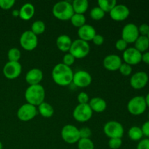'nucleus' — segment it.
Segmentation results:
<instances>
[{
    "label": "nucleus",
    "mask_w": 149,
    "mask_h": 149,
    "mask_svg": "<svg viewBox=\"0 0 149 149\" xmlns=\"http://www.w3.org/2000/svg\"><path fill=\"white\" fill-rule=\"evenodd\" d=\"M74 72L71 67L63 63H58L53 68L52 77L55 84L60 86H68L72 82Z\"/></svg>",
    "instance_id": "f257e3e1"
},
{
    "label": "nucleus",
    "mask_w": 149,
    "mask_h": 149,
    "mask_svg": "<svg viewBox=\"0 0 149 149\" xmlns=\"http://www.w3.org/2000/svg\"><path fill=\"white\" fill-rule=\"evenodd\" d=\"M45 98V90L43 86L39 84L30 85L25 92V99L27 103L39 106Z\"/></svg>",
    "instance_id": "f03ea898"
},
{
    "label": "nucleus",
    "mask_w": 149,
    "mask_h": 149,
    "mask_svg": "<svg viewBox=\"0 0 149 149\" xmlns=\"http://www.w3.org/2000/svg\"><path fill=\"white\" fill-rule=\"evenodd\" d=\"M52 14L58 20H70L74 14L72 4L66 1H58L52 7Z\"/></svg>",
    "instance_id": "7ed1b4c3"
},
{
    "label": "nucleus",
    "mask_w": 149,
    "mask_h": 149,
    "mask_svg": "<svg viewBox=\"0 0 149 149\" xmlns=\"http://www.w3.org/2000/svg\"><path fill=\"white\" fill-rule=\"evenodd\" d=\"M90 50V47L88 42L78 39L72 42V45L69 49V53H71L75 58L82 59L88 55Z\"/></svg>",
    "instance_id": "20e7f679"
},
{
    "label": "nucleus",
    "mask_w": 149,
    "mask_h": 149,
    "mask_svg": "<svg viewBox=\"0 0 149 149\" xmlns=\"http://www.w3.org/2000/svg\"><path fill=\"white\" fill-rule=\"evenodd\" d=\"M146 108L147 105L143 96H135L131 98L127 103L128 111L135 116L143 114Z\"/></svg>",
    "instance_id": "39448f33"
},
{
    "label": "nucleus",
    "mask_w": 149,
    "mask_h": 149,
    "mask_svg": "<svg viewBox=\"0 0 149 149\" xmlns=\"http://www.w3.org/2000/svg\"><path fill=\"white\" fill-rule=\"evenodd\" d=\"M103 131L109 138H122L125 132L123 126L116 121L106 122L103 127Z\"/></svg>",
    "instance_id": "423d86ee"
},
{
    "label": "nucleus",
    "mask_w": 149,
    "mask_h": 149,
    "mask_svg": "<svg viewBox=\"0 0 149 149\" xmlns=\"http://www.w3.org/2000/svg\"><path fill=\"white\" fill-rule=\"evenodd\" d=\"M61 137L67 143L74 144L79 141V131L77 127L67 125L64 126L61 130Z\"/></svg>",
    "instance_id": "0eeeda50"
},
{
    "label": "nucleus",
    "mask_w": 149,
    "mask_h": 149,
    "mask_svg": "<svg viewBox=\"0 0 149 149\" xmlns=\"http://www.w3.org/2000/svg\"><path fill=\"white\" fill-rule=\"evenodd\" d=\"M20 45L27 51L33 50L38 45V37L31 31H26L20 37Z\"/></svg>",
    "instance_id": "6e6552de"
},
{
    "label": "nucleus",
    "mask_w": 149,
    "mask_h": 149,
    "mask_svg": "<svg viewBox=\"0 0 149 149\" xmlns=\"http://www.w3.org/2000/svg\"><path fill=\"white\" fill-rule=\"evenodd\" d=\"M93 111L89 104H79L73 111V116L77 122H85L90 120L93 116Z\"/></svg>",
    "instance_id": "1a4fd4ad"
},
{
    "label": "nucleus",
    "mask_w": 149,
    "mask_h": 149,
    "mask_svg": "<svg viewBox=\"0 0 149 149\" xmlns=\"http://www.w3.org/2000/svg\"><path fill=\"white\" fill-rule=\"evenodd\" d=\"M139 36L138 27L134 23H128L122 29V39L127 44L135 43Z\"/></svg>",
    "instance_id": "9d476101"
},
{
    "label": "nucleus",
    "mask_w": 149,
    "mask_h": 149,
    "mask_svg": "<svg viewBox=\"0 0 149 149\" xmlns=\"http://www.w3.org/2000/svg\"><path fill=\"white\" fill-rule=\"evenodd\" d=\"M37 109L36 106L26 103L20 106L17 110V116L20 121L28 122L33 119L37 114Z\"/></svg>",
    "instance_id": "9b49d317"
},
{
    "label": "nucleus",
    "mask_w": 149,
    "mask_h": 149,
    "mask_svg": "<svg viewBox=\"0 0 149 149\" xmlns=\"http://www.w3.org/2000/svg\"><path fill=\"white\" fill-rule=\"evenodd\" d=\"M22 71V65L19 62L8 61L3 68V74L6 78L14 79L20 75Z\"/></svg>",
    "instance_id": "f8f14e48"
},
{
    "label": "nucleus",
    "mask_w": 149,
    "mask_h": 149,
    "mask_svg": "<svg viewBox=\"0 0 149 149\" xmlns=\"http://www.w3.org/2000/svg\"><path fill=\"white\" fill-rule=\"evenodd\" d=\"M123 59L125 63L131 66L137 65L142 61V53L135 47L127 48L123 52Z\"/></svg>",
    "instance_id": "ddd939ff"
},
{
    "label": "nucleus",
    "mask_w": 149,
    "mask_h": 149,
    "mask_svg": "<svg viewBox=\"0 0 149 149\" xmlns=\"http://www.w3.org/2000/svg\"><path fill=\"white\" fill-rule=\"evenodd\" d=\"M148 82V75L144 71H138L131 77L130 85L135 90H141L146 86Z\"/></svg>",
    "instance_id": "4468645a"
},
{
    "label": "nucleus",
    "mask_w": 149,
    "mask_h": 149,
    "mask_svg": "<svg viewBox=\"0 0 149 149\" xmlns=\"http://www.w3.org/2000/svg\"><path fill=\"white\" fill-rule=\"evenodd\" d=\"M72 82L78 87H88L92 83V77L87 71H78L74 73Z\"/></svg>",
    "instance_id": "2eb2a0df"
},
{
    "label": "nucleus",
    "mask_w": 149,
    "mask_h": 149,
    "mask_svg": "<svg viewBox=\"0 0 149 149\" xmlns=\"http://www.w3.org/2000/svg\"><path fill=\"white\" fill-rule=\"evenodd\" d=\"M109 13L113 20L123 21L130 15V10L125 4H116Z\"/></svg>",
    "instance_id": "dca6fc26"
},
{
    "label": "nucleus",
    "mask_w": 149,
    "mask_h": 149,
    "mask_svg": "<svg viewBox=\"0 0 149 149\" xmlns=\"http://www.w3.org/2000/svg\"><path fill=\"white\" fill-rule=\"evenodd\" d=\"M122 64V59L117 55H107L103 60V66L110 71H116L119 69Z\"/></svg>",
    "instance_id": "f3484780"
},
{
    "label": "nucleus",
    "mask_w": 149,
    "mask_h": 149,
    "mask_svg": "<svg viewBox=\"0 0 149 149\" xmlns=\"http://www.w3.org/2000/svg\"><path fill=\"white\" fill-rule=\"evenodd\" d=\"M77 33H78L79 39L88 42L89 41L93 40L94 36L96 35V31L93 26L85 24L81 27L79 28Z\"/></svg>",
    "instance_id": "a211bd4d"
},
{
    "label": "nucleus",
    "mask_w": 149,
    "mask_h": 149,
    "mask_svg": "<svg viewBox=\"0 0 149 149\" xmlns=\"http://www.w3.org/2000/svg\"><path fill=\"white\" fill-rule=\"evenodd\" d=\"M43 79V73L39 68H32L29 70L26 75V81L29 85L40 84Z\"/></svg>",
    "instance_id": "6ab92c4d"
},
{
    "label": "nucleus",
    "mask_w": 149,
    "mask_h": 149,
    "mask_svg": "<svg viewBox=\"0 0 149 149\" xmlns=\"http://www.w3.org/2000/svg\"><path fill=\"white\" fill-rule=\"evenodd\" d=\"M88 104L92 111L97 112V113H102L106 110V107H107L106 100L99 97H93L89 101Z\"/></svg>",
    "instance_id": "aec40b11"
},
{
    "label": "nucleus",
    "mask_w": 149,
    "mask_h": 149,
    "mask_svg": "<svg viewBox=\"0 0 149 149\" xmlns=\"http://www.w3.org/2000/svg\"><path fill=\"white\" fill-rule=\"evenodd\" d=\"M34 13V6L31 3H26L20 7L19 10V17L23 20H29L33 17Z\"/></svg>",
    "instance_id": "412c9836"
},
{
    "label": "nucleus",
    "mask_w": 149,
    "mask_h": 149,
    "mask_svg": "<svg viewBox=\"0 0 149 149\" xmlns=\"http://www.w3.org/2000/svg\"><path fill=\"white\" fill-rule=\"evenodd\" d=\"M56 45L58 49L62 52H68L72 45V40L66 34L60 35L56 39Z\"/></svg>",
    "instance_id": "4be33fe9"
},
{
    "label": "nucleus",
    "mask_w": 149,
    "mask_h": 149,
    "mask_svg": "<svg viewBox=\"0 0 149 149\" xmlns=\"http://www.w3.org/2000/svg\"><path fill=\"white\" fill-rule=\"evenodd\" d=\"M71 4L74 13L77 14L84 15L89 7V2L87 0H74Z\"/></svg>",
    "instance_id": "5701e85b"
},
{
    "label": "nucleus",
    "mask_w": 149,
    "mask_h": 149,
    "mask_svg": "<svg viewBox=\"0 0 149 149\" xmlns=\"http://www.w3.org/2000/svg\"><path fill=\"white\" fill-rule=\"evenodd\" d=\"M135 48L140 52H144L149 48V39L148 36H139L135 42Z\"/></svg>",
    "instance_id": "b1692460"
},
{
    "label": "nucleus",
    "mask_w": 149,
    "mask_h": 149,
    "mask_svg": "<svg viewBox=\"0 0 149 149\" xmlns=\"http://www.w3.org/2000/svg\"><path fill=\"white\" fill-rule=\"evenodd\" d=\"M38 111L39 113L45 118L52 117L54 113L53 107L49 103L45 101L38 106Z\"/></svg>",
    "instance_id": "393cba45"
},
{
    "label": "nucleus",
    "mask_w": 149,
    "mask_h": 149,
    "mask_svg": "<svg viewBox=\"0 0 149 149\" xmlns=\"http://www.w3.org/2000/svg\"><path fill=\"white\" fill-rule=\"evenodd\" d=\"M98 7L106 13H110L112 10V9L116 5V0H99L97 1Z\"/></svg>",
    "instance_id": "a878e982"
},
{
    "label": "nucleus",
    "mask_w": 149,
    "mask_h": 149,
    "mask_svg": "<svg viewBox=\"0 0 149 149\" xmlns=\"http://www.w3.org/2000/svg\"><path fill=\"white\" fill-rule=\"evenodd\" d=\"M128 136L132 141H138L142 139L143 134L141 127L137 126H133L128 131Z\"/></svg>",
    "instance_id": "bb28decb"
},
{
    "label": "nucleus",
    "mask_w": 149,
    "mask_h": 149,
    "mask_svg": "<svg viewBox=\"0 0 149 149\" xmlns=\"http://www.w3.org/2000/svg\"><path fill=\"white\" fill-rule=\"evenodd\" d=\"M70 20H71L73 26L77 28H80L86 24V17L82 14L74 13L71 18L70 19Z\"/></svg>",
    "instance_id": "cd10ccee"
},
{
    "label": "nucleus",
    "mask_w": 149,
    "mask_h": 149,
    "mask_svg": "<svg viewBox=\"0 0 149 149\" xmlns=\"http://www.w3.org/2000/svg\"><path fill=\"white\" fill-rule=\"evenodd\" d=\"M45 24L42 20H36L33 22L31 25V31L34 33L35 35L38 36L42 33H43L45 31Z\"/></svg>",
    "instance_id": "c85d7f7f"
},
{
    "label": "nucleus",
    "mask_w": 149,
    "mask_h": 149,
    "mask_svg": "<svg viewBox=\"0 0 149 149\" xmlns=\"http://www.w3.org/2000/svg\"><path fill=\"white\" fill-rule=\"evenodd\" d=\"M21 57V52L19 50V49L16 47H13L9 49L7 52V58L9 61L12 62H19V60Z\"/></svg>",
    "instance_id": "c756f323"
},
{
    "label": "nucleus",
    "mask_w": 149,
    "mask_h": 149,
    "mask_svg": "<svg viewBox=\"0 0 149 149\" xmlns=\"http://www.w3.org/2000/svg\"><path fill=\"white\" fill-rule=\"evenodd\" d=\"M78 149H94L95 146L90 138H80L78 141Z\"/></svg>",
    "instance_id": "7c9ffc66"
},
{
    "label": "nucleus",
    "mask_w": 149,
    "mask_h": 149,
    "mask_svg": "<svg viewBox=\"0 0 149 149\" xmlns=\"http://www.w3.org/2000/svg\"><path fill=\"white\" fill-rule=\"evenodd\" d=\"M106 13L101 10L99 7H95L93 8L90 11V15L92 19L95 20H100L104 17Z\"/></svg>",
    "instance_id": "2f4dec72"
},
{
    "label": "nucleus",
    "mask_w": 149,
    "mask_h": 149,
    "mask_svg": "<svg viewBox=\"0 0 149 149\" xmlns=\"http://www.w3.org/2000/svg\"><path fill=\"white\" fill-rule=\"evenodd\" d=\"M119 71L122 75L125 76V77H127V76H130L131 74H132V68L131 65L124 63H122V65H121Z\"/></svg>",
    "instance_id": "473e14b6"
},
{
    "label": "nucleus",
    "mask_w": 149,
    "mask_h": 149,
    "mask_svg": "<svg viewBox=\"0 0 149 149\" xmlns=\"http://www.w3.org/2000/svg\"><path fill=\"white\" fill-rule=\"evenodd\" d=\"M122 145V138H110L109 141V146L111 149H118Z\"/></svg>",
    "instance_id": "72a5a7b5"
},
{
    "label": "nucleus",
    "mask_w": 149,
    "mask_h": 149,
    "mask_svg": "<svg viewBox=\"0 0 149 149\" xmlns=\"http://www.w3.org/2000/svg\"><path fill=\"white\" fill-rule=\"evenodd\" d=\"M75 59L76 58L71 53H67L64 55L63 59V63L65 64L67 66L71 67V65H72L75 62Z\"/></svg>",
    "instance_id": "f704fd0d"
},
{
    "label": "nucleus",
    "mask_w": 149,
    "mask_h": 149,
    "mask_svg": "<svg viewBox=\"0 0 149 149\" xmlns=\"http://www.w3.org/2000/svg\"><path fill=\"white\" fill-rule=\"evenodd\" d=\"M77 100L79 102V104H87L90 101V97L87 93L81 92L77 96Z\"/></svg>",
    "instance_id": "c9c22d12"
},
{
    "label": "nucleus",
    "mask_w": 149,
    "mask_h": 149,
    "mask_svg": "<svg viewBox=\"0 0 149 149\" xmlns=\"http://www.w3.org/2000/svg\"><path fill=\"white\" fill-rule=\"evenodd\" d=\"M15 3V0H0V7L3 10H10Z\"/></svg>",
    "instance_id": "e433bc0d"
},
{
    "label": "nucleus",
    "mask_w": 149,
    "mask_h": 149,
    "mask_svg": "<svg viewBox=\"0 0 149 149\" xmlns=\"http://www.w3.org/2000/svg\"><path fill=\"white\" fill-rule=\"evenodd\" d=\"M79 131L80 138H90L92 135L91 130L87 127H81V129H79Z\"/></svg>",
    "instance_id": "4c0bfd02"
},
{
    "label": "nucleus",
    "mask_w": 149,
    "mask_h": 149,
    "mask_svg": "<svg viewBox=\"0 0 149 149\" xmlns=\"http://www.w3.org/2000/svg\"><path fill=\"white\" fill-rule=\"evenodd\" d=\"M138 31H139L140 36H148L149 33V25L146 23H143L138 27Z\"/></svg>",
    "instance_id": "58836bf2"
},
{
    "label": "nucleus",
    "mask_w": 149,
    "mask_h": 149,
    "mask_svg": "<svg viewBox=\"0 0 149 149\" xmlns=\"http://www.w3.org/2000/svg\"><path fill=\"white\" fill-rule=\"evenodd\" d=\"M127 45L128 44L125 40H123L122 39H119L116 41V44H115V47H116L118 50L125 51L127 48Z\"/></svg>",
    "instance_id": "ea45409f"
},
{
    "label": "nucleus",
    "mask_w": 149,
    "mask_h": 149,
    "mask_svg": "<svg viewBox=\"0 0 149 149\" xmlns=\"http://www.w3.org/2000/svg\"><path fill=\"white\" fill-rule=\"evenodd\" d=\"M137 149H149V138L141 140L137 146Z\"/></svg>",
    "instance_id": "a19ab883"
},
{
    "label": "nucleus",
    "mask_w": 149,
    "mask_h": 149,
    "mask_svg": "<svg viewBox=\"0 0 149 149\" xmlns=\"http://www.w3.org/2000/svg\"><path fill=\"white\" fill-rule=\"evenodd\" d=\"M92 41H93V43L95 45H101L104 42V38L100 34H97L96 33V35L94 36V38H93Z\"/></svg>",
    "instance_id": "79ce46f5"
},
{
    "label": "nucleus",
    "mask_w": 149,
    "mask_h": 149,
    "mask_svg": "<svg viewBox=\"0 0 149 149\" xmlns=\"http://www.w3.org/2000/svg\"><path fill=\"white\" fill-rule=\"evenodd\" d=\"M142 130V132L143 135L149 138V121H147L143 125L142 127H141Z\"/></svg>",
    "instance_id": "37998d69"
},
{
    "label": "nucleus",
    "mask_w": 149,
    "mask_h": 149,
    "mask_svg": "<svg viewBox=\"0 0 149 149\" xmlns=\"http://www.w3.org/2000/svg\"><path fill=\"white\" fill-rule=\"evenodd\" d=\"M142 61L147 65H149V52H146L142 54Z\"/></svg>",
    "instance_id": "c03bdc74"
},
{
    "label": "nucleus",
    "mask_w": 149,
    "mask_h": 149,
    "mask_svg": "<svg viewBox=\"0 0 149 149\" xmlns=\"http://www.w3.org/2000/svg\"><path fill=\"white\" fill-rule=\"evenodd\" d=\"M12 15H13L14 17H19V10H14L13 12H12Z\"/></svg>",
    "instance_id": "a18cd8bd"
},
{
    "label": "nucleus",
    "mask_w": 149,
    "mask_h": 149,
    "mask_svg": "<svg viewBox=\"0 0 149 149\" xmlns=\"http://www.w3.org/2000/svg\"><path fill=\"white\" fill-rule=\"evenodd\" d=\"M145 100H146V103L147 106L149 107V93H148V94H147V95L146 96Z\"/></svg>",
    "instance_id": "49530a36"
},
{
    "label": "nucleus",
    "mask_w": 149,
    "mask_h": 149,
    "mask_svg": "<svg viewBox=\"0 0 149 149\" xmlns=\"http://www.w3.org/2000/svg\"><path fill=\"white\" fill-rule=\"evenodd\" d=\"M3 148V146H2V143H1V142L0 141V149H2Z\"/></svg>",
    "instance_id": "de8ad7c7"
},
{
    "label": "nucleus",
    "mask_w": 149,
    "mask_h": 149,
    "mask_svg": "<svg viewBox=\"0 0 149 149\" xmlns=\"http://www.w3.org/2000/svg\"><path fill=\"white\" fill-rule=\"evenodd\" d=\"M148 39H149V33H148Z\"/></svg>",
    "instance_id": "09e8293b"
},
{
    "label": "nucleus",
    "mask_w": 149,
    "mask_h": 149,
    "mask_svg": "<svg viewBox=\"0 0 149 149\" xmlns=\"http://www.w3.org/2000/svg\"><path fill=\"white\" fill-rule=\"evenodd\" d=\"M148 119H149V112H148ZM149 121V120H148Z\"/></svg>",
    "instance_id": "8fccbe9b"
}]
</instances>
